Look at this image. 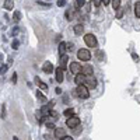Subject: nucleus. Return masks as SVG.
<instances>
[{"label": "nucleus", "mask_w": 140, "mask_h": 140, "mask_svg": "<svg viewBox=\"0 0 140 140\" xmlns=\"http://www.w3.org/2000/svg\"><path fill=\"white\" fill-rule=\"evenodd\" d=\"M76 95L78 98H83V100H86V98H88L90 97V93H88V88H87V86H84V84H80V86H77V88H76Z\"/></svg>", "instance_id": "f257e3e1"}, {"label": "nucleus", "mask_w": 140, "mask_h": 140, "mask_svg": "<svg viewBox=\"0 0 140 140\" xmlns=\"http://www.w3.org/2000/svg\"><path fill=\"white\" fill-rule=\"evenodd\" d=\"M84 42H86V45L88 48H97V45H98V41L95 38V35H93V34L84 35Z\"/></svg>", "instance_id": "f03ea898"}, {"label": "nucleus", "mask_w": 140, "mask_h": 140, "mask_svg": "<svg viewBox=\"0 0 140 140\" xmlns=\"http://www.w3.org/2000/svg\"><path fill=\"white\" fill-rule=\"evenodd\" d=\"M77 57L80 60H83V62H88V60L91 59V53H90V50H87V49H80L77 52Z\"/></svg>", "instance_id": "7ed1b4c3"}, {"label": "nucleus", "mask_w": 140, "mask_h": 140, "mask_svg": "<svg viewBox=\"0 0 140 140\" xmlns=\"http://www.w3.org/2000/svg\"><path fill=\"white\" fill-rule=\"evenodd\" d=\"M66 125L69 126L70 129H74L76 126H78L80 125V119H78L77 116H70V118H67V121H66Z\"/></svg>", "instance_id": "20e7f679"}, {"label": "nucleus", "mask_w": 140, "mask_h": 140, "mask_svg": "<svg viewBox=\"0 0 140 140\" xmlns=\"http://www.w3.org/2000/svg\"><path fill=\"white\" fill-rule=\"evenodd\" d=\"M69 70H70V73H73V74H78L81 71L80 63H78V62H71L70 66H69Z\"/></svg>", "instance_id": "39448f33"}, {"label": "nucleus", "mask_w": 140, "mask_h": 140, "mask_svg": "<svg viewBox=\"0 0 140 140\" xmlns=\"http://www.w3.org/2000/svg\"><path fill=\"white\" fill-rule=\"evenodd\" d=\"M84 86H87L88 90H90V88H95V87H97V80H95L93 76H88V77H86V83H84Z\"/></svg>", "instance_id": "423d86ee"}, {"label": "nucleus", "mask_w": 140, "mask_h": 140, "mask_svg": "<svg viewBox=\"0 0 140 140\" xmlns=\"http://www.w3.org/2000/svg\"><path fill=\"white\" fill-rule=\"evenodd\" d=\"M67 59H69V56L67 55H62L59 59V67L62 70H66L67 69Z\"/></svg>", "instance_id": "0eeeda50"}, {"label": "nucleus", "mask_w": 140, "mask_h": 140, "mask_svg": "<svg viewBox=\"0 0 140 140\" xmlns=\"http://www.w3.org/2000/svg\"><path fill=\"white\" fill-rule=\"evenodd\" d=\"M93 66H90V64H86V66H83L81 67V71L80 73H83L86 77H88V76H93Z\"/></svg>", "instance_id": "6e6552de"}, {"label": "nucleus", "mask_w": 140, "mask_h": 140, "mask_svg": "<svg viewBox=\"0 0 140 140\" xmlns=\"http://www.w3.org/2000/svg\"><path fill=\"white\" fill-rule=\"evenodd\" d=\"M42 70L45 71L46 74L53 73V71H55V69H53V64L50 63V62H45V63H43V66H42Z\"/></svg>", "instance_id": "1a4fd4ad"}, {"label": "nucleus", "mask_w": 140, "mask_h": 140, "mask_svg": "<svg viewBox=\"0 0 140 140\" xmlns=\"http://www.w3.org/2000/svg\"><path fill=\"white\" fill-rule=\"evenodd\" d=\"M55 77H56V81L57 83H63V70L60 69V67H57V69H55Z\"/></svg>", "instance_id": "9d476101"}, {"label": "nucleus", "mask_w": 140, "mask_h": 140, "mask_svg": "<svg viewBox=\"0 0 140 140\" xmlns=\"http://www.w3.org/2000/svg\"><path fill=\"white\" fill-rule=\"evenodd\" d=\"M74 81H76L77 86L84 84V83H86V76H84L83 73H78V74H76V77H74Z\"/></svg>", "instance_id": "9b49d317"}, {"label": "nucleus", "mask_w": 140, "mask_h": 140, "mask_svg": "<svg viewBox=\"0 0 140 140\" xmlns=\"http://www.w3.org/2000/svg\"><path fill=\"white\" fill-rule=\"evenodd\" d=\"M64 136H66V132H64V129H62V128H56V129H55V137L63 139Z\"/></svg>", "instance_id": "f8f14e48"}, {"label": "nucleus", "mask_w": 140, "mask_h": 140, "mask_svg": "<svg viewBox=\"0 0 140 140\" xmlns=\"http://www.w3.org/2000/svg\"><path fill=\"white\" fill-rule=\"evenodd\" d=\"M73 30H74V34H76V35H81V34L84 32V25L83 24H76Z\"/></svg>", "instance_id": "ddd939ff"}, {"label": "nucleus", "mask_w": 140, "mask_h": 140, "mask_svg": "<svg viewBox=\"0 0 140 140\" xmlns=\"http://www.w3.org/2000/svg\"><path fill=\"white\" fill-rule=\"evenodd\" d=\"M35 83L39 86V88H41V90H48V84H46V83H43V81L41 80L39 77H35Z\"/></svg>", "instance_id": "4468645a"}, {"label": "nucleus", "mask_w": 140, "mask_h": 140, "mask_svg": "<svg viewBox=\"0 0 140 140\" xmlns=\"http://www.w3.org/2000/svg\"><path fill=\"white\" fill-rule=\"evenodd\" d=\"M66 50H67V46H66V42H60L59 43V55H66Z\"/></svg>", "instance_id": "2eb2a0df"}, {"label": "nucleus", "mask_w": 140, "mask_h": 140, "mask_svg": "<svg viewBox=\"0 0 140 140\" xmlns=\"http://www.w3.org/2000/svg\"><path fill=\"white\" fill-rule=\"evenodd\" d=\"M36 98H38V100L39 101H42V102H48V100H46V97H45V95H43L42 93H41V91L39 90H36Z\"/></svg>", "instance_id": "dca6fc26"}, {"label": "nucleus", "mask_w": 140, "mask_h": 140, "mask_svg": "<svg viewBox=\"0 0 140 140\" xmlns=\"http://www.w3.org/2000/svg\"><path fill=\"white\" fill-rule=\"evenodd\" d=\"M13 7H14L13 0H6V2H4V9L6 10H13Z\"/></svg>", "instance_id": "f3484780"}, {"label": "nucleus", "mask_w": 140, "mask_h": 140, "mask_svg": "<svg viewBox=\"0 0 140 140\" xmlns=\"http://www.w3.org/2000/svg\"><path fill=\"white\" fill-rule=\"evenodd\" d=\"M135 16L140 18V2H136L135 3Z\"/></svg>", "instance_id": "a211bd4d"}, {"label": "nucleus", "mask_w": 140, "mask_h": 140, "mask_svg": "<svg viewBox=\"0 0 140 140\" xmlns=\"http://www.w3.org/2000/svg\"><path fill=\"white\" fill-rule=\"evenodd\" d=\"M64 17H66V20L67 21H70V20H73V10H70V9H67L66 10V13H64Z\"/></svg>", "instance_id": "6ab92c4d"}, {"label": "nucleus", "mask_w": 140, "mask_h": 140, "mask_svg": "<svg viewBox=\"0 0 140 140\" xmlns=\"http://www.w3.org/2000/svg\"><path fill=\"white\" fill-rule=\"evenodd\" d=\"M111 4L114 7V10H118L121 7V0H111Z\"/></svg>", "instance_id": "aec40b11"}, {"label": "nucleus", "mask_w": 140, "mask_h": 140, "mask_svg": "<svg viewBox=\"0 0 140 140\" xmlns=\"http://www.w3.org/2000/svg\"><path fill=\"white\" fill-rule=\"evenodd\" d=\"M13 20H14L16 23H18L20 20H21V13H20V11H14V14H13Z\"/></svg>", "instance_id": "412c9836"}, {"label": "nucleus", "mask_w": 140, "mask_h": 140, "mask_svg": "<svg viewBox=\"0 0 140 140\" xmlns=\"http://www.w3.org/2000/svg\"><path fill=\"white\" fill-rule=\"evenodd\" d=\"M95 56H97V59L100 60V62H102V60H104V52H102V50H97V53H95Z\"/></svg>", "instance_id": "4be33fe9"}, {"label": "nucleus", "mask_w": 140, "mask_h": 140, "mask_svg": "<svg viewBox=\"0 0 140 140\" xmlns=\"http://www.w3.org/2000/svg\"><path fill=\"white\" fill-rule=\"evenodd\" d=\"M86 6V0H76V9H81Z\"/></svg>", "instance_id": "5701e85b"}, {"label": "nucleus", "mask_w": 140, "mask_h": 140, "mask_svg": "<svg viewBox=\"0 0 140 140\" xmlns=\"http://www.w3.org/2000/svg\"><path fill=\"white\" fill-rule=\"evenodd\" d=\"M63 114H64V115H66V116H67V118H70V116H73V115H74V111H73V109H71V108H70V109H66V111H64V112H63Z\"/></svg>", "instance_id": "b1692460"}, {"label": "nucleus", "mask_w": 140, "mask_h": 140, "mask_svg": "<svg viewBox=\"0 0 140 140\" xmlns=\"http://www.w3.org/2000/svg\"><path fill=\"white\" fill-rule=\"evenodd\" d=\"M122 17H123V9H121V7H119V9L116 10V18L121 20Z\"/></svg>", "instance_id": "393cba45"}, {"label": "nucleus", "mask_w": 140, "mask_h": 140, "mask_svg": "<svg viewBox=\"0 0 140 140\" xmlns=\"http://www.w3.org/2000/svg\"><path fill=\"white\" fill-rule=\"evenodd\" d=\"M11 46H13V49H18V46H20V42H18L17 39H14V41L11 42Z\"/></svg>", "instance_id": "a878e982"}, {"label": "nucleus", "mask_w": 140, "mask_h": 140, "mask_svg": "<svg viewBox=\"0 0 140 140\" xmlns=\"http://www.w3.org/2000/svg\"><path fill=\"white\" fill-rule=\"evenodd\" d=\"M56 4H57V7H63V6L66 4V0H57Z\"/></svg>", "instance_id": "bb28decb"}, {"label": "nucleus", "mask_w": 140, "mask_h": 140, "mask_svg": "<svg viewBox=\"0 0 140 140\" xmlns=\"http://www.w3.org/2000/svg\"><path fill=\"white\" fill-rule=\"evenodd\" d=\"M7 69H9V66H7V64H3V66H2V69H0V73H2V74H4L6 71H7Z\"/></svg>", "instance_id": "cd10ccee"}, {"label": "nucleus", "mask_w": 140, "mask_h": 140, "mask_svg": "<svg viewBox=\"0 0 140 140\" xmlns=\"http://www.w3.org/2000/svg\"><path fill=\"white\" fill-rule=\"evenodd\" d=\"M93 3H94V6H95V7H100V6L102 4V2H101V0H93Z\"/></svg>", "instance_id": "c85d7f7f"}, {"label": "nucleus", "mask_w": 140, "mask_h": 140, "mask_svg": "<svg viewBox=\"0 0 140 140\" xmlns=\"http://www.w3.org/2000/svg\"><path fill=\"white\" fill-rule=\"evenodd\" d=\"M46 128H48V129H56V128H55V125L52 123V122H48V123H46Z\"/></svg>", "instance_id": "c756f323"}, {"label": "nucleus", "mask_w": 140, "mask_h": 140, "mask_svg": "<svg viewBox=\"0 0 140 140\" xmlns=\"http://www.w3.org/2000/svg\"><path fill=\"white\" fill-rule=\"evenodd\" d=\"M132 57H133V60H135V62H139V60H140L139 55H136V53H133V55H132Z\"/></svg>", "instance_id": "7c9ffc66"}, {"label": "nucleus", "mask_w": 140, "mask_h": 140, "mask_svg": "<svg viewBox=\"0 0 140 140\" xmlns=\"http://www.w3.org/2000/svg\"><path fill=\"white\" fill-rule=\"evenodd\" d=\"M80 130H81V126H80V125L74 128V133H76V135H77V133H80Z\"/></svg>", "instance_id": "2f4dec72"}, {"label": "nucleus", "mask_w": 140, "mask_h": 140, "mask_svg": "<svg viewBox=\"0 0 140 140\" xmlns=\"http://www.w3.org/2000/svg\"><path fill=\"white\" fill-rule=\"evenodd\" d=\"M11 80H13V83H17V73H14V74H13V76H11Z\"/></svg>", "instance_id": "473e14b6"}, {"label": "nucleus", "mask_w": 140, "mask_h": 140, "mask_svg": "<svg viewBox=\"0 0 140 140\" xmlns=\"http://www.w3.org/2000/svg\"><path fill=\"white\" fill-rule=\"evenodd\" d=\"M101 2H102V4H104V6H108L109 3H111V0H101Z\"/></svg>", "instance_id": "72a5a7b5"}, {"label": "nucleus", "mask_w": 140, "mask_h": 140, "mask_svg": "<svg viewBox=\"0 0 140 140\" xmlns=\"http://www.w3.org/2000/svg\"><path fill=\"white\" fill-rule=\"evenodd\" d=\"M60 140H73V137H70V136H64V137L60 139Z\"/></svg>", "instance_id": "f704fd0d"}, {"label": "nucleus", "mask_w": 140, "mask_h": 140, "mask_svg": "<svg viewBox=\"0 0 140 140\" xmlns=\"http://www.w3.org/2000/svg\"><path fill=\"white\" fill-rule=\"evenodd\" d=\"M55 91H56L57 94H62V88H59V87H57V88H56V90H55Z\"/></svg>", "instance_id": "c9c22d12"}, {"label": "nucleus", "mask_w": 140, "mask_h": 140, "mask_svg": "<svg viewBox=\"0 0 140 140\" xmlns=\"http://www.w3.org/2000/svg\"><path fill=\"white\" fill-rule=\"evenodd\" d=\"M13 140H18V137H16V136H14V137H13Z\"/></svg>", "instance_id": "e433bc0d"}]
</instances>
